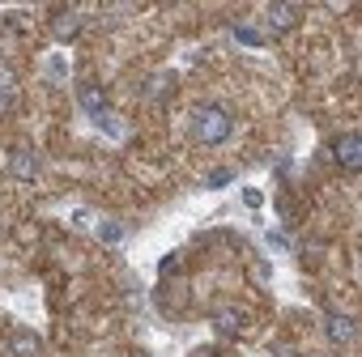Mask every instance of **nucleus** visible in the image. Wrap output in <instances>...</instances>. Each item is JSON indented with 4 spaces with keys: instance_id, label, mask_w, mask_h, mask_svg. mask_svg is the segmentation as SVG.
Instances as JSON below:
<instances>
[{
    "instance_id": "nucleus-2",
    "label": "nucleus",
    "mask_w": 362,
    "mask_h": 357,
    "mask_svg": "<svg viewBox=\"0 0 362 357\" xmlns=\"http://www.w3.org/2000/svg\"><path fill=\"white\" fill-rule=\"evenodd\" d=\"M332 153H337V162H341V166L358 170V166H362V136H358V132L337 136V140H332Z\"/></svg>"
},
{
    "instance_id": "nucleus-6",
    "label": "nucleus",
    "mask_w": 362,
    "mask_h": 357,
    "mask_svg": "<svg viewBox=\"0 0 362 357\" xmlns=\"http://www.w3.org/2000/svg\"><path fill=\"white\" fill-rule=\"evenodd\" d=\"M328 340L332 344H349L354 340V319L349 315H328Z\"/></svg>"
},
{
    "instance_id": "nucleus-1",
    "label": "nucleus",
    "mask_w": 362,
    "mask_h": 357,
    "mask_svg": "<svg viewBox=\"0 0 362 357\" xmlns=\"http://www.w3.org/2000/svg\"><path fill=\"white\" fill-rule=\"evenodd\" d=\"M230 132H235V123H230V115H226L222 107H197V111H192V136H197V140L222 145Z\"/></svg>"
},
{
    "instance_id": "nucleus-5",
    "label": "nucleus",
    "mask_w": 362,
    "mask_h": 357,
    "mask_svg": "<svg viewBox=\"0 0 362 357\" xmlns=\"http://www.w3.org/2000/svg\"><path fill=\"white\" fill-rule=\"evenodd\" d=\"M9 170H13V174L22 178V183H35V178H39V157L22 149V153H13V162H9Z\"/></svg>"
},
{
    "instance_id": "nucleus-3",
    "label": "nucleus",
    "mask_w": 362,
    "mask_h": 357,
    "mask_svg": "<svg viewBox=\"0 0 362 357\" xmlns=\"http://www.w3.org/2000/svg\"><path fill=\"white\" fill-rule=\"evenodd\" d=\"M39 332H30V327H13L9 332V353L13 357H39Z\"/></svg>"
},
{
    "instance_id": "nucleus-11",
    "label": "nucleus",
    "mask_w": 362,
    "mask_h": 357,
    "mask_svg": "<svg viewBox=\"0 0 362 357\" xmlns=\"http://www.w3.org/2000/svg\"><path fill=\"white\" fill-rule=\"evenodd\" d=\"M98 238H103V243H107V247H115V243H119V238H124V230H119V226H115V222H107V226H98Z\"/></svg>"
},
{
    "instance_id": "nucleus-10",
    "label": "nucleus",
    "mask_w": 362,
    "mask_h": 357,
    "mask_svg": "<svg viewBox=\"0 0 362 357\" xmlns=\"http://www.w3.org/2000/svg\"><path fill=\"white\" fill-rule=\"evenodd\" d=\"M235 39H239V43H247V47H264V35H260V30H252V26H235Z\"/></svg>"
},
{
    "instance_id": "nucleus-4",
    "label": "nucleus",
    "mask_w": 362,
    "mask_h": 357,
    "mask_svg": "<svg viewBox=\"0 0 362 357\" xmlns=\"http://www.w3.org/2000/svg\"><path fill=\"white\" fill-rule=\"evenodd\" d=\"M214 327H218L222 336H239V332H243V310H239V306H222V310L214 315Z\"/></svg>"
},
{
    "instance_id": "nucleus-7",
    "label": "nucleus",
    "mask_w": 362,
    "mask_h": 357,
    "mask_svg": "<svg viewBox=\"0 0 362 357\" xmlns=\"http://www.w3.org/2000/svg\"><path fill=\"white\" fill-rule=\"evenodd\" d=\"M81 26H86L81 13H60L56 26H52V35H56V39H73V35H81Z\"/></svg>"
},
{
    "instance_id": "nucleus-14",
    "label": "nucleus",
    "mask_w": 362,
    "mask_h": 357,
    "mask_svg": "<svg viewBox=\"0 0 362 357\" xmlns=\"http://www.w3.org/2000/svg\"><path fill=\"white\" fill-rule=\"evenodd\" d=\"M243 200H247V209H260V205H264V196H260V192H243Z\"/></svg>"
},
{
    "instance_id": "nucleus-9",
    "label": "nucleus",
    "mask_w": 362,
    "mask_h": 357,
    "mask_svg": "<svg viewBox=\"0 0 362 357\" xmlns=\"http://www.w3.org/2000/svg\"><path fill=\"white\" fill-rule=\"evenodd\" d=\"M81 107H86L94 119H103V115H107V111H103V107H107L103 90H98V85H81Z\"/></svg>"
},
{
    "instance_id": "nucleus-13",
    "label": "nucleus",
    "mask_w": 362,
    "mask_h": 357,
    "mask_svg": "<svg viewBox=\"0 0 362 357\" xmlns=\"http://www.w3.org/2000/svg\"><path fill=\"white\" fill-rule=\"evenodd\" d=\"M209 183H214V188H226V183H230V170H214Z\"/></svg>"
},
{
    "instance_id": "nucleus-12",
    "label": "nucleus",
    "mask_w": 362,
    "mask_h": 357,
    "mask_svg": "<svg viewBox=\"0 0 362 357\" xmlns=\"http://www.w3.org/2000/svg\"><path fill=\"white\" fill-rule=\"evenodd\" d=\"M9 90H13V77L0 81V107H9V102H13V94H9Z\"/></svg>"
},
{
    "instance_id": "nucleus-8",
    "label": "nucleus",
    "mask_w": 362,
    "mask_h": 357,
    "mask_svg": "<svg viewBox=\"0 0 362 357\" xmlns=\"http://www.w3.org/2000/svg\"><path fill=\"white\" fill-rule=\"evenodd\" d=\"M269 22L277 30H290V26H298V9L294 5H269Z\"/></svg>"
}]
</instances>
